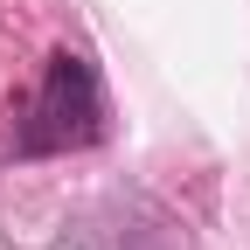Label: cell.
<instances>
[{
	"label": "cell",
	"instance_id": "cell-1",
	"mask_svg": "<svg viewBox=\"0 0 250 250\" xmlns=\"http://www.w3.org/2000/svg\"><path fill=\"white\" fill-rule=\"evenodd\" d=\"M104 139V77L83 49H49L42 77L0 104V167L62 160Z\"/></svg>",
	"mask_w": 250,
	"mask_h": 250
},
{
	"label": "cell",
	"instance_id": "cell-2",
	"mask_svg": "<svg viewBox=\"0 0 250 250\" xmlns=\"http://www.w3.org/2000/svg\"><path fill=\"white\" fill-rule=\"evenodd\" d=\"M49 250H188V229L160 202L132 195V202H104V208L77 215Z\"/></svg>",
	"mask_w": 250,
	"mask_h": 250
}]
</instances>
